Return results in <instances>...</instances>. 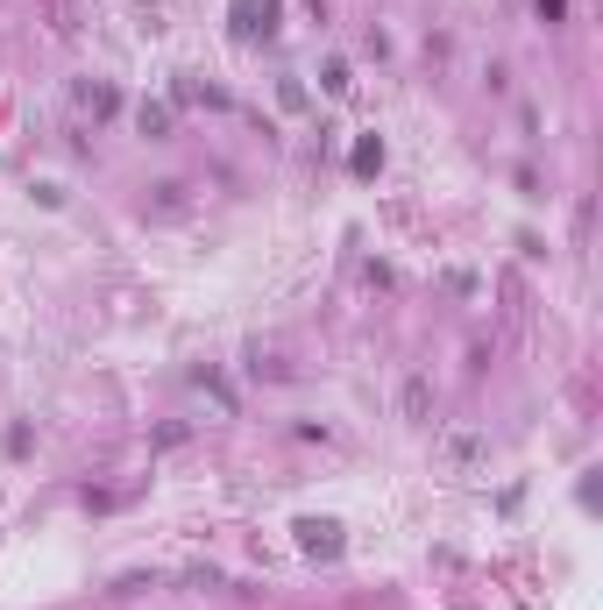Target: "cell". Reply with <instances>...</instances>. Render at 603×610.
<instances>
[{
	"label": "cell",
	"mask_w": 603,
	"mask_h": 610,
	"mask_svg": "<svg viewBox=\"0 0 603 610\" xmlns=\"http://www.w3.org/2000/svg\"><path fill=\"white\" fill-rule=\"evenodd\" d=\"M298 547L306 554H341V525L334 518H298Z\"/></svg>",
	"instance_id": "obj_1"
},
{
	"label": "cell",
	"mask_w": 603,
	"mask_h": 610,
	"mask_svg": "<svg viewBox=\"0 0 603 610\" xmlns=\"http://www.w3.org/2000/svg\"><path fill=\"white\" fill-rule=\"evenodd\" d=\"M440 454H447L455 469H476L483 454H490V440H476V433H447V440H440Z\"/></svg>",
	"instance_id": "obj_2"
},
{
	"label": "cell",
	"mask_w": 603,
	"mask_h": 610,
	"mask_svg": "<svg viewBox=\"0 0 603 610\" xmlns=\"http://www.w3.org/2000/svg\"><path fill=\"white\" fill-rule=\"evenodd\" d=\"M235 29H242V36L277 29V0H242V8H235Z\"/></svg>",
	"instance_id": "obj_3"
},
{
	"label": "cell",
	"mask_w": 603,
	"mask_h": 610,
	"mask_svg": "<svg viewBox=\"0 0 603 610\" xmlns=\"http://www.w3.org/2000/svg\"><path fill=\"white\" fill-rule=\"evenodd\" d=\"M426 405H433V391H426V376H412V384H405V419H426Z\"/></svg>",
	"instance_id": "obj_4"
},
{
	"label": "cell",
	"mask_w": 603,
	"mask_h": 610,
	"mask_svg": "<svg viewBox=\"0 0 603 610\" xmlns=\"http://www.w3.org/2000/svg\"><path fill=\"white\" fill-rule=\"evenodd\" d=\"M171 128V107H142V135H164Z\"/></svg>",
	"instance_id": "obj_5"
},
{
	"label": "cell",
	"mask_w": 603,
	"mask_h": 610,
	"mask_svg": "<svg viewBox=\"0 0 603 610\" xmlns=\"http://www.w3.org/2000/svg\"><path fill=\"white\" fill-rule=\"evenodd\" d=\"M533 8H540L547 22H561V15H568V0H533Z\"/></svg>",
	"instance_id": "obj_6"
}]
</instances>
